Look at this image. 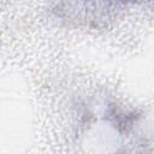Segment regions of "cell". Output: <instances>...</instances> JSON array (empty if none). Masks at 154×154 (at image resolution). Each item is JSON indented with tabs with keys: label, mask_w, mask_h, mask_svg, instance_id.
<instances>
[{
	"label": "cell",
	"mask_w": 154,
	"mask_h": 154,
	"mask_svg": "<svg viewBox=\"0 0 154 154\" xmlns=\"http://www.w3.org/2000/svg\"><path fill=\"white\" fill-rule=\"evenodd\" d=\"M117 1L123 2V4H137V2H143L147 0H117Z\"/></svg>",
	"instance_id": "obj_1"
}]
</instances>
